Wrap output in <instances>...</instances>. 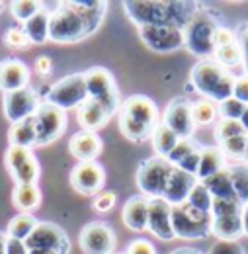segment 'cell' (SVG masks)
Wrapping results in <instances>:
<instances>
[{"label": "cell", "instance_id": "d6986e66", "mask_svg": "<svg viewBox=\"0 0 248 254\" xmlns=\"http://www.w3.org/2000/svg\"><path fill=\"white\" fill-rule=\"evenodd\" d=\"M104 141L92 131H76L68 139V151L78 162H94L102 155Z\"/></svg>", "mask_w": 248, "mask_h": 254}, {"label": "cell", "instance_id": "bcb514c9", "mask_svg": "<svg viewBox=\"0 0 248 254\" xmlns=\"http://www.w3.org/2000/svg\"><path fill=\"white\" fill-rule=\"evenodd\" d=\"M124 254H156V251L151 241H147V239H137V241L129 243V247H127V251H125Z\"/></svg>", "mask_w": 248, "mask_h": 254}, {"label": "cell", "instance_id": "f35d334b", "mask_svg": "<svg viewBox=\"0 0 248 254\" xmlns=\"http://www.w3.org/2000/svg\"><path fill=\"white\" fill-rule=\"evenodd\" d=\"M245 203L239 199H213L211 215L213 217H227V215H241Z\"/></svg>", "mask_w": 248, "mask_h": 254}, {"label": "cell", "instance_id": "277c9868", "mask_svg": "<svg viewBox=\"0 0 248 254\" xmlns=\"http://www.w3.org/2000/svg\"><path fill=\"white\" fill-rule=\"evenodd\" d=\"M235 80L237 76H233L215 59H201L193 64L189 72V86L193 88V92H199L205 100L217 104L233 98Z\"/></svg>", "mask_w": 248, "mask_h": 254}, {"label": "cell", "instance_id": "f1b7e54d", "mask_svg": "<svg viewBox=\"0 0 248 254\" xmlns=\"http://www.w3.org/2000/svg\"><path fill=\"white\" fill-rule=\"evenodd\" d=\"M151 141H153V149H155L156 157H164V159H166V157L172 153V149L178 145L180 137H178L170 127H166L160 122V124L156 126Z\"/></svg>", "mask_w": 248, "mask_h": 254}, {"label": "cell", "instance_id": "4316f807", "mask_svg": "<svg viewBox=\"0 0 248 254\" xmlns=\"http://www.w3.org/2000/svg\"><path fill=\"white\" fill-rule=\"evenodd\" d=\"M207 191L211 193L213 199H237L235 195V188H233V182H231V174H229V168H223L219 170L217 174L209 176L207 180L201 182Z\"/></svg>", "mask_w": 248, "mask_h": 254}, {"label": "cell", "instance_id": "9a60e30c", "mask_svg": "<svg viewBox=\"0 0 248 254\" xmlns=\"http://www.w3.org/2000/svg\"><path fill=\"white\" fill-rule=\"evenodd\" d=\"M106 184V170L100 162H78L70 170V186L82 195H98Z\"/></svg>", "mask_w": 248, "mask_h": 254}, {"label": "cell", "instance_id": "ffe728a7", "mask_svg": "<svg viewBox=\"0 0 248 254\" xmlns=\"http://www.w3.org/2000/svg\"><path fill=\"white\" fill-rule=\"evenodd\" d=\"M199 180L193 176V174H187L184 170L176 168L172 170L170 174V180L164 188V193H162V199L170 205V207H176V205H182L187 201V195L189 191L193 190V186L197 184Z\"/></svg>", "mask_w": 248, "mask_h": 254}, {"label": "cell", "instance_id": "d590c367", "mask_svg": "<svg viewBox=\"0 0 248 254\" xmlns=\"http://www.w3.org/2000/svg\"><path fill=\"white\" fill-rule=\"evenodd\" d=\"M186 203H187V205H191L193 209H197V211H203V213H211L213 197H211V193L207 191V188H205L201 182H197V184L193 186V190L189 191Z\"/></svg>", "mask_w": 248, "mask_h": 254}, {"label": "cell", "instance_id": "9f6ffc18", "mask_svg": "<svg viewBox=\"0 0 248 254\" xmlns=\"http://www.w3.org/2000/svg\"><path fill=\"white\" fill-rule=\"evenodd\" d=\"M0 254H6V233L0 231Z\"/></svg>", "mask_w": 248, "mask_h": 254}, {"label": "cell", "instance_id": "8992f818", "mask_svg": "<svg viewBox=\"0 0 248 254\" xmlns=\"http://www.w3.org/2000/svg\"><path fill=\"white\" fill-rule=\"evenodd\" d=\"M213 215L193 209L191 205L182 203L172 207V229L176 239L184 241H199L211 235Z\"/></svg>", "mask_w": 248, "mask_h": 254}, {"label": "cell", "instance_id": "b9f144b4", "mask_svg": "<svg viewBox=\"0 0 248 254\" xmlns=\"http://www.w3.org/2000/svg\"><path fill=\"white\" fill-rule=\"evenodd\" d=\"M31 155V149H24V147H8V151H6V157H4V164H6V168H8V172L12 174V172H16L26 160L28 157Z\"/></svg>", "mask_w": 248, "mask_h": 254}, {"label": "cell", "instance_id": "816d5d0a", "mask_svg": "<svg viewBox=\"0 0 248 254\" xmlns=\"http://www.w3.org/2000/svg\"><path fill=\"white\" fill-rule=\"evenodd\" d=\"M6 254H30V251L24 241L6 237Z\"/></svg>", "mask_w": 248, "mask_h": 254}, {"label": "cell", "instance_id": "7c38bea8", "mask_svg": "<svg viewBox=\"0 0 248 254\" xmlns=\"http://www.w3.org/2000/svg\"><path fill=\"white\" fill-rule=\"evenodd\" d=\"M141 41L155 53H174L184 47V30L174 26H139Z\"/></svg>", "mask_w": 248, "mask_h": 254}, {"label": "cell", "instance_id": "ba28073f", "mask_svg": "<svg viewBox=\"0 0 248 254\" xmlns=\"http://www.w3.org/2000/svg\"><path fill=\"white\" fill-rule=\"evenodd\" d=\"M172 170H174V166L164 157H151V159L143 160L139 164L137 176H135L137 188L141 190V195H145L149 199L162 197Z\"/></svg>", "mask_w": 248, "mask_h": 254}, {"label": "cell", "instance_id": "11a10c76", "mask_svg": "<svg viewBox=\"0 0 248 254\" xmlns=\"http://www.w3.org/2000/svg\"><path fill=\"white\" fill-rule=\"evenodd\" d=\"M170 254H201V253L195 251V249H176V251H172Z\"/></svg>", "mask_w": 248, "mask_h": 254}, {"label": "cell", "instance_id": "f907efd6", "mask_svg": "<svg viewBox=\"0 0 248 254\" xmlns=\"http://www.w3.org/2000/svg\"><path fill=\"white\" fill-rule=\"evenodd\" d=\"M235 37H237V43H239V47H241V51H243L245 61H248V22L241 24V26L237 28Z\"/></svg>", "mask_w": 248, "mask_h": 254}, {"label": "cell", "instance_id": "e575fe53", "mask_svg": "<svg viewBox=\"0 0 248 254\" xmlns=\"http://www.w3.org/2000/svg\"><path fill=\"white\" fill-rule=\"evenodd\" d=\"M39 10H43V4L41 2H35V0H14V2H10L12 16L18 22H22V24L30 22Z\"/></svg>", "mask_w": 248, "mask_h": 254}, {"label": "cell", "instance_id": "484cf974", "mask_svg": "<svg viewBox=\"0 0 248 254\" xmlns=\"http://www.w3.org/2000/svg\"><path fill=\"white\" fill-rule=\"evenodd\" d=\"M211 235L219 241H237L245 235L243 231V217L241 215H227V217H213Z\"/></svg>", "mask_w": 248, "mask_h": 254}, {"label": "cell", "instance_id": "c3c4849f", "mask_svg": "<svg viewBox=\"0 0 248 254\" xmlns=\"http://www.w3.org/2000/svg\"><path fill=\"white\" fill-rule=\"evenodd\" d=\"M233 98H237L239 102L248 106V76L243 74L235 80V90H233Z\"/></svg>", "mask_w": 248, "mask_h": 254}, {"label": "cell", "instance_id": "8d00e7d4", "mask_svg": "<svg viewBox=\"0 0 248 254\" xmlns=\"http://www.w3.org/2000/svg\"><path fill=\"white\" fill-rule=\"evenodd\" d=\"M4 43H6V47L16 49V51H28L31 47L24 28H18V26H12L4 32Z\"/></svg>", "mask_w": 248, "mask_h": 254}, {"label": "cell", "instance_id": "7dc6e473", "mask_svg": "<svg viewBox=\"0 0 248 254\" xmlns=\"http://www.w3.org/2000/svg\"><path fill=\"white\" fill-rule=\"evenodd\" d=\"M199 157H201V149H197V151H193L191 155H187L186 159L182 160L176 168H180V170H184L187 174H197V168H199Z\"/></svg>", "mask_w": 248, "mask_h": 254}, {"label": "cell", "instance_id": "cb8c5ba5", "mask_svg": "<svg viewBox=\"0 0 248 254\" xmlns=\"http://www.w3.org/2000/svg\"><path fill=\"white\" fill-rule=\"evenodd\" d=\"M225 168V155L221 153L219 147H201V157H199V168L195 178L199 182L207 180L209 176L217 174L219 170Z\"/></svg>", "mask_w": 248, "mask_h": 254}, {"label": "cell", "instance_id": "5b68a950", "mask_svg": "<svg viewBox=\"0 0 248 254\" xmlns=\"http://www.w3.org/2000/svg\"><path fill=\"white\" fill-rule=\"evenodd\" d=\"M221 28L211 12L199 10L184 28V47L199 59H211L215 55V33Z\"/></svg>", "mask_w": 248, "mask_h": 254}, {"label": "cell", "instance_id": "f5cc1de1", "mask_svg": "<svg viewBox=\"0 0 248 254\" xmlns=\"http://www.w3.org/2000/svg\"><path fill=\"white\" fill-rule=\"evenodd\" d=\"M241 217H243V231H245V235L248 237V203L243 207V213H241Z\"/></svg>", "mask_w": 248, "mask_h": 254}, {"label": "cell", "instance_id": "74e56055", "mask_svg": "<svg viewBox=\"0 0 248 254\" xmlns=\"http://www.w3.org/2000/svg\"><path fill=\"white\" fill-rule=\"evenodd\" d=\"M247 137L248 135H239L233 139H227L223 143H219V149L225 157L231 159H245V151H247Z\"/></svg>", "mask_w": 248, "mask_h": 254}, {"label": "cell", "instance_id": "1f68e13d", "mask_svg": "<svg viewBox=\"0 0 248 254\" xmlns=\"http://www.w3.org/2000/svg\"><path fill=\"white\" fill-rule=\"evenodd\" d=\"M229 174H231V182L235 188V195L241 203H248V164H233L229 166Z\"/></svg>", "mask_w": 248, "mask_h": 254}, {"label": "cell", "instance_id": "5bb4252c", "mask_svg": "<svg viewBox=\"0 0 248 254\" xmlns=\"http://www.w3.org/2000/svg\"><path fill=\"white\" fill-rule=\"evenodd\" d=\"M26 247H28V251L49 249V251H55L59 254L70 253V241H68L66 233L59 225L49 221H39L35 225L31 235L26 239Z\"/></svg>", "mask_w": 248, "mask_h": 254}, {"label": "cell", "instance_id": "681fc988", "mask_svg": "<svg viewBox=\"0 0 248 254\" xmlns=\"http://www.w3.org/2000/svg\"><path fill=\"white\" fill-rule=\"evenodd\" d=\"M33 70L39 74V76H49L51 74V70H53V59L51 57H47V55H39L37 59H35V64H33Z\"/></svg>", "mask_w": 248, "mask_h": 254}, {"label": "cell", "instance_id": "83f0119b", "mask_svg": "<svg viewBox=\"0 0 248 254\" xmlns=\"http://www.w3.org/2000/svg\"><path fill=\"white\" fill-rule=\"evenodd\" d=\"M22 28H24L31 45H43L49 39V12L39 10Z\"/></svg>", "mask_w": 248, "mask_h": 254}, {"label": "cell", "instance_id": "7a4b0ae2", "mask_svg": "<svg viewBox=\"0 0 248 254\" xmlns=\"http://www.w3.org/2000/svg\"><path fill=\"white\" fill-rule=\"evenodd\" d=\"M124 12L137 28L174 26L184 30L199 12V4L186 0H129L124 2Z\"/></svg>", "mask_w": 248, "mask_h": 254}, {"label": "cell", "instance_id": "f6af8a7d", "mask_svg": "<svg viewBox=\"0 0 248 254\" xmlns=\"http://www.w3.org/2000/svg\"><path fill=\"white\" fill-rule=\"evenodd\" d=\"M209 254H247V253H245V249L237 241H217L211 247Z\"/></svg>", "mask_w": 248, "mask_h": 254}, {"label": "cell", "instance_id": "6da1fadb", "mask_svg": "<svg viewBox=\"0 0 248 254\" xmlns=\"http://www.w3.org/2000/svg\"><path fill=\"white\" fill-rule=\"evenodd\" d=\"M108 2L102 0H78L59 2L49 12V41L68 45L90 37L104 22Z\"/></svg>", "mask_w": 248, "mask_h": 254}, {"label": "cell", "instance_id": "2e32d148", "mask_svg": "<svg viewBox=\"0 0 248 254\" xmlns=\"http://www.w3.org/2000/svg\"><path fill=\"white\" fill-rule=\"evenodd\" d=\"M162 124L170 127L180 139H191V135L195 131V124L191 118V102L184 96L170 100V104L164 110Z\"/></svg>", "mask_w": 248, "mask_h": 254}, {"label": "cell", "instance_id": "91938a15", "mask_svg": "<svg viewBox=\"0 0 248 254\" xmlns=\"http://www.w3.org/2000/svg\"><path fill=\"white\" fill-rule=\"evenodd\" d=\"M243 64H245V70H247V76H248V61H245Z\"/></svg>", "mask_w": 248, "mask_h": 254}, {"label": "cell", "instance_id": "603a6c76", "mask_svg": "<svg viewBox=\"0 0 248 254\" xmlns=\"http://www.w3.org/2000/svg\"><path fill=\"white\" fill-rule=\"evenodd\" d=\"M12 203L22 213H31L41 203V190L37 184H18L12 191Z\"/></svg>", "mask_w": 248, "mask_h": 254}, {"label": "cell", "instance_id": "4dcf8cb0", "mask_svg": "<svg viewBox=\"0 0 248 254\" xmlns=\"http://www.w3.org/2000/svg\"><path fill=\"white\" fill-rule=\"evenodd\" d=\"M219 110L215 106V102L211 100H197V102H191V118H193V124L195 127H205L211 126L217 118Z\"/></svg>", "mask_w": 248, "mask_h": 254}, {"label": "cell", "instance_id": "f546056e", "mask_svg": "<svg viewBox=\"0 0 248 254\" xmlns=\"http://www.w3.org/2000/svg\"><path fill=\"white\" fill-rule=\"evenodd\" d=\"M37 219L31 215V213H20V215H16V217H12L10 223H8V227H6V237H10V239H18V241H24L26 243V239L31 235V231L35 229V225H37Z\"/></svg>", "mask_w": 248, "mask_h": 254}, {"label": "cell", "instance_id": "94428289", "mask_svg": "<svg viewBox=\"0 0 248 254\" xmlns=\"http://www.w3.org/2000/svg\"><path fill=\"white\" fill-rule=\"evenodd\" d=\"M2 8H4V4H2V2H0V10H2Z\"/></svg>", "mask_w": 248, "mask_h": 254}, {"label": "cell", "instance_id": "ee69618b", "mask_svg": "<svg viewBox=\"0 0 248 254\" xmlns=\"http://www.w3.org/2000/svg\"><path fill=\"white\" fill-rule=\"evenodd\" d=\"M116 199H118V195L114 191H100L98 195H94L92 207L98 213H108L110 209H114Z\"/></svg>", "mask_w": 248, "mask_h": 254}, {"label": "cell", "instance_id": "836d02e7", "mask_svg": "<svg viewBox=\"0 0 248 254\" xmlns=\"http://www.w3.org/2000/svg\"><path fill=\"white\" fill-rule=\"evenodd\" d=\"M39 174H41V166H39V162L35 159V155L31 153L30 157H28V160L16 172H12L10 176H12V180L18 186V184H37Z\"/></svg>", "mask_w": 248, "mask_h": 254}, {"label": "cell", "instance_id": "e0dca14e", "mask_svg": "<svg viewBox=\"0 0 248 254\" xmlns=\"http://www.w3.org/2000/svg\"><path fill=\"white\" fill-rule=\"evenodd\" d=\"M147 231H151L160 241H172L176 239L172 229V207L162 199H149V219H147Z\"/></svg>", "mask_w": 248, "mask_h": 254}, {"label": "cell", "instance_id": "d6a6232c", "mask_svg": "<svg viewBox=\"0 0 248 254\" xmlns=\"http://www.w3.org/2000/svg\"><path fill=\"white\" fill-rule=\"evenodd\" d=\"M213 59H215L221 66H225L227 70L233 68V66H239L241 63H245V57H243V51H241V47H239V43H237V37H235L233 43L217 47Z\"/></svg>", "mask_w": 248, "mask_h": 254}, {"label": "cell", "instance_id": "3957f363", "mask_svg": "<svg viewBox=\"0 0 248 254\" xmlns=\"http://www.w3.org/2000/svg\"><path fill=\"white\" fill-rule=\"evenodd\" d=\"M158 108L145 94L125 98L120 106V131L133 143H143L153 137L158 126Z\"/></svg>", "mask_w": 248, "mask_h": 254}, {"label": "cell", "instance_id": "8fae6325", "mask_svg": "<svg viewBox=\"0 0 248 254\" xmlns=\"http://www.w3.org/2000/svg\"><path fill=\"white\" fill-rule=\"evenodd\" d=\"M78 245L84 254H116L118 237L112 225L104 221H92L84 225L78 235Z\"/></svg>", "mask_w": 248, "mask_h": 254}, {"label": "cell", "instance_id": "ac0fdd59", "mask_svg": "<svg viewBox=\"0 0 248 254\" xmlns=\"http://www.w3.org/2000/svg\"><path fill=\"white\" fill-rule=\"evenodd\" d=\"M30 66L20 59H4L0 61V90L14 92L30 86Z\"/></svg>", "mask_w": 248, "mask_h": 254}, {"label": "cell", "instance_id": "4fadbf2b", "mask_svg": "<svg viewBox=\"0 0 248 254\" xmlns=\"http://www.w3.org/2000/svg\"><path fill=\"white\" fill-rule=\"evenodd\" d=\"M39 104H41L39 92L33 90L31 86L14 90V92H4L2 96V112H4V118L10 122V126L31 118L37 112Z\"/></svg>", "mask_w": 248, "mask_h": 254}, {"label": "cell", "instance_id": "6f0895ef", "mask_svg": "<svg viewBox=\"0 0 248 254\" xmlns=\"http://www.w3.org/2000/svg\"><path fill=\"white\" fill-rule=\"evenodd\" d=\"M30 254H59V253L49 251V249H35V251H30Z\"/></svg>", "mask_w": 248, "mask_h": 254}, {"label": "cell", "instance_id": "9c48e42d", "mask_svg": "<svg viewBox=\"0 0 248 254\" xmlns=\"http://www.w3.org/2000/svg\"><path fill=\"white\" fill-rule=\"evenodd\" d=\"M86 100H88V90H86L84 72H72L61 80H57L45 96V102L57 106L62 112L80 108Z\"/></svg>", "mask_w": 248, "mask_h": 254}, {"label": "cell", "instance_id": "680465c9", "mask_svg": "<svg viewBox=\"0 0 248 254\" xmlns=\"http://www.w3.org/2000/svg\"><path fill=\"white\" fill-rule=\"evenodd\" d=\"M245 160L248 162V137H247V151H245Z\"/></svg>", "mask_w": 248, "mask_h": 254}, {"label": "cell", "instance_id": "52a82bcc", "mask_svg": "<svg viewBox=\"0 0 248 254\" xmlns=\"http://www.w3.org/2000/svg\"><path fill=\"white\" fill-rule=\"evenodd\" d=\"M84 80H86L88 98L98 100L114 118L122 106V98L114 74L104 66H90L88 70H84Z\"/></svg>", "mask_w": 248, "mask_h": 254}, {"label": "cell", "instance_id": "ab89813d", "mask_svg": "<svg viewBox=\"0 0 248 254\" xmlns=\"http://www.w3.org/2000/svg\"><path fill=\"white\" fill-rule=\"evenodd\" d=\"M197 149H201L193 139H180L178 141V145L172 149V153L166 157V160L172 164V166H178L182 160L186 159L187 155H191L193 151H197Z\"/></svg>", "mask_w": 248, "mask_h": 254}, {"label": "cell", "instance_id": "d4e9b609", "mask_svg": "<svg viewBox=\"0 0 248 254\" xmlns=\"http://www.w3.org/2000/svg\"><path fill=\"white\" fill-rule=\"evenodd\" d=\"M35 139H37V133H35V120H33V116L28 118V120H22V122L10 126L8 141H10L12 147L31 149V147H35Z\"/></svg>", "mask_w": 248, "mask_h": 254}, {"label": "cell", "instance_id": "7402d4cb", "mask_svg": "<svg viewBox=\"0 0 248 254\" xmlns=\"http://www.w3.org/2000/svg\"><path fill=\"white\" fill-rule=\"evenodd\" d=\"M110 118H112L110 112L98 100H92V98H88L76 112V120L82 127V131H92V133L106 127Z\"/></svg>", "mask_w": 248, "mask_h": 254}, {"label": "cell", "instance_id": "60d3db41", "mask_svg": "<svg viewBox=\"0 0 248 254\" xmlns=\"http://www.w3.org/2000/svg\"><path fill=\"white\" fill-rule=\"evenodd\" d=\"M239 135H247L243 126H241V122L221 120L217 124V127H215V139H217V143H223V141L233 139V137H239Z\"/></svg>", "mask_w": 248, "mask_h": 254}, {"label": "cell", "instance_id": "44dd1931", "mask_svg": "<svg viewBox=\"0 0 248 254\" xmlns=\"http://www.w3.org/2000/svg\"><path fill=\"white\" fill-rule=\"evenodd\" d=\"M122 219H124L125 227L141 233L147 231V219H149V197L145 195H133L125 201L124 211H122Z\"/></svg>", "mask_w": 248, "mask_h": 254}, {"label": "cell", "instance_id": "7bdbcfd3", "mask_svg": "<svg viewBox=\"0 0 248 254\" xmlns=\"http://www.w3.org/2000/svg\"><path fill=\"white\" fill-rule=\"evenodd\" d=\"M217 110L219 114H221V120H235V122H239L243 118L245 110H247V104L239 102L237 98H229V100L219 104Z\"/></svg>", "mask_w": 248, "mask_h": 254}, {"label": "cell", "instance_id": "30bf717a", "mask_svg": "<svg viewBox=\"0 0 248 254\" xmlns=\"http://www.w3.org/2000/svg\"><path fill=\"white\" fill-rule=\"evenodd\" d=\"M35 120V147H45L57 141L66 129V112L59 110L49 102H41L37 112L33 114Z\"/></svg>", "mask_w": 248, "mask_h": 254}, {"label": "cell", "instance_id": "db71d44e", "mask_svg": "<svg viewBox=\"0 0 248 254\" xmlns=\"http://www.w3.org/2000/svg\"><path fill=\"white\" fill-rule=\"evenodd\" d=\"M239 122H241V126L245 129V133L248 135V106H247V110H245V114H243V118H241Z\"/></svg>", "mask_w": 248, "mask_h": 254}]
</instances>
